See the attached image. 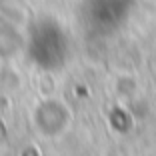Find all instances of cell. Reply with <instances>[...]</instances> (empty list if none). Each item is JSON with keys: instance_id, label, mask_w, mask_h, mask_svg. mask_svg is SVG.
Returning <instances> with one entry per match:
<instances>
[{"instance_id": "obj_1", "label": "cell", "mask_w": 156, "mask_h": 156, "mask_svg": "<svg viewBox=\"0 0 156 156\" xmlns=\"http://www.w3.org/2000/svg\"><path fill=\"white\" fill-rule=\"evenodd\" d=\"M26 54L46 72L62 70L70 60V38L64 26L50 16L36 18L26 32Z\"/></svg>"}, {"instance_id": "obj_2", "label": "cell", "mask_w": 156, "mask_h": 156, "mask_svg": "<svg viewBox=\"0 0 156 156\" xmlns=\"http://www.w3.org/2000/svg\"><path fill=\"white\" fill-rule=\"evenodd\" d=\"M130 0H84V22L96 34H110L128 16Z\"/></svg>"}, {"instance_id": "obj_3", "label": "cell", "mask_w": 156, "mask_h": 156, "mask_svg": "<svg viewBox=\"0 0 156 156\" xmlns=\"http://www.w3.org/2000/svg\"><path fill=\"white\" fill-rule=\"evenodd\" d=\"M32 124L44 138H58L70 126V110L58 98H46L32 110Z\"/></svg>"}]
</instances>
